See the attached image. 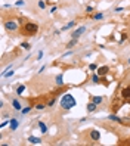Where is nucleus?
<instances>
[{
	"label": "nucleus",
	"instance_id": "obj_28",
	"mask_svg": "<svg viewBox=\"0 0 130 146\" xmlns=\"http://www.w3.org/2000/svg\"><path fill=\"white\" fill-rule=\"evenodd\" d=\"M86 14H89V15H92V14H95V9H93V6H86Z\"/></svg>",
	"mask_w": 130,
	"mask_h": 146
},
{
	"label": "nucleus",
	"instance_id": "obj_16",
	"mask_svg": "<svg viewBox=\"0 0 130 146\" xmlns=\"http://www.w3.org/2000/svg\"><path fill=\"white\" fill-rule=\"evenodd\" d=\"M75 25H77V22H75V21H70V22L67 24V25H64L61 30H62V31H68V30H73Z\"/></svg>",
	"mask_w": 130,
	"mask_h": 146
},
{
	"label": "nucleus",
	"instance_id": "obj_22",
	"mask_svg": "<svg viewBox=\"0 0 130 146\" xmlns=\"http://www.w3.org/2000/svg\"><path fill=\"white\" fill-rule=\"evenodd\" d=\"M46 108H47V105L43 103V102H38V103L34 105V109H37V111H43V109H46Z\"/></svg>",
	"mask_w": 130,
	"mask_h": 146
},
{
	"label": "nucleus",
	"instance_id": "obj_14",
	"mask_svg": "<svg viewBox=\"0 0 130 146\" xmlns=\"http://www.w3.org/2000/svg\"><path fill=\"white\" fill-rule=\"evenodd\" d=\"M121 97L126 99V101H129L130 99V87H124V89L121 90Z\"/></svg>",
	"mask_w": 130,
	"mask_h": 146
},
{
	"label": "nucleus",
	"instance_id": "obj_25",
	"mask_svg": "<svg viewBox=\"0 0 130 146\" xmlns=\"http://www.w3.org/2000/svg\"><path fill=\"white\" fill-rule=\"evenodd\" d=\"M37 6H38V9H40V10H44V9H46V2H44V0H38Z\"/></svg>",
	"mask_w": 130,
	"mask_h": 146
},
{
	"label": "nucleus",
	"instance_id": "obj_11",
	"mask_svg": "<svg viewBox=\"0 0 130 146\" xmlns=\"http://www.w3.org/2000/svg\"><path fill=\"white\" fill-rule=\"evenodd\" d=\"M27 142L28 143H31V145H40V143H42V139L37 137V136H28Z\"/></svg>",
	"mask_w": 130,
	"mask_h": 146
},
{
	"label": "nucleus",
	"instance_id": "obj_9",
	"mask_svg": "<svg viewBox=\"0 0 130 146\" xmlns=\"http://www.w3.org/2000/svg\"><path fill=\"white\" fill-rule=\"evenodd\" d=\"M96 72L99 74L101 77H105V75L109 72V67H108V65H102V67H99V68H98Z\"/></svg>",
	"mask_w": 130,
	"mask_h": 146
},
{
	"label": "nucleus",
	"instance_id": "obj_24",
	"mask_svg": "<svg viewBox=\"0 0 130 146\" xmlns=\"http://www.w3.org/2000/svg\"><path fill=\"white\" fill-rule=\"evenodd\" d=\"M32 109V105H28V106H24L22 109H21V114L22 115H27L28 112H30V111Z\"/></svg>",
	"mask_w": 130,
	"mask_h": 146
},
{
	"label": "nucleus",
	"instance_id": "obj_6",
	"mask_svg": "<svg viewBox=\"0 0 130 146\" xmlns=\"http://www.w3.org/2000/svg\"><path fill=\"white\" fill-rule=\"evenodd\" d=\"M10 106H12V109L18 111V112H21V109H22V103L19 102L18 97H12L10 99Z\"/></svg>",
	"mask_w": 130,
	"mask_h": 146
},
{
	"label": "nucleus",
	"instance_id": "obj_31",
	"mask_svg": "<svg viewBox=\"0 0 130 146\" xmlns=\"http://www.w3.org/2000/svg\"><path fill=\"white\" fill-rule=\"evenodd\" d=\"M43 55H44V52L40 50V52L37 53V58H36V59H37V61H42V59H43Z\"/></svg>",
	"mask_w": 130,
	"mask_h": 146
},
{
	"label": "nucleus",
	"instance_id": "obj_21",
	"mask_svg": "<svg viewBox=\"0 0 130 146\" xmlns=\"http://www.w3.org/2000/svg\"><path fill=\"white\" fill-rule=\"evenodd\" d=\"M105 18V15L102 12H96V14H92V19L93 21H101V19Z\"/></svg>",
	"mask_w": 130,
	"mask_h": 146
},
{
	"label": "nucleus",
	"instance_id": "obj_1",
	"mask_svg": "<svg viewBox=\"0 0 130 146\" xmlns=\"http://www.w3.org/2000/svg\"><path fill=\"white\" fill-rule=\"evenodd\" d=\"M75 105H77V101H75V97L71 93H65L59 101V106L64 111H71Z\"/></svg>",
	"mask_w": 130,
	"mask_h": 146
},
{
	"label": "nucleus",
	"instance_id": "obj_7",
	"mask_svg": "<svg viewBox=\"0 0 130 146\" xmlns=\"http://www.w3.org/2000/svg\"><path fill=\"white\" fill-rule=\"evenodd\" d=\"M89 139L93 140V142H99V140H101V133H99V130L92 128V130L89 131Z\"/></svg>",
	"mask_w": 130,
	"mask_h": 146
},
{
	"label": "nucleus",
	"instance_id": "obj_4",
	"mask_svg": "<svg viewBox=\"0 0 130 146\" xmlns=\"http://www.w3.org/2000/svg\"><path fill=\"white\" fill-rule=\"evenodd\" d=\"M84 32H86V27H84V25H81V27L75 28L74 31L71 32V38H80Z\"/></svg>",
	"mask_w": 130,
	"mask_h": 146
},
{
	"label": "nucleus",
	"instance_id": "obj_5",
	"mask_svg": "<svg viewBox=\"0 0 130 146\" xmlns=\"http://www.w3.org/2000/svg\"><path fill=\"white\" fill-rule=\"evenodd\" d=\"M19 120L16 118V117H12V118L9 120V130L10 131H16V130H18L19 128Z\"/></svg>",
	"mask_w": 130,
	"mask_h": 146
},
{
	"label": "nucleus",
	"instance_id": "obj_13",
	"mask_svg": "<svg viewBox=\"0 0 130 146\" xmlns=\"http://www.w3.org/2000/svg\"><path fill=\"white\" fill-rule=\"evenodd\" d=\"M101 75H99V74L98 72H92V77H90V81L93 83V84H99V83H101Z\"/></svg>",
	"mask_w": 130,
	"mask_h": 146
},
{
	"label": "nucleus",
	"instance_id": "obj_38",
	"mask_svg": "<svg viewBox=\"0 0 130 146\" xmlns=\"http://www.w3.org/2000/svg\"><path fill=\"white\" fill-rule=\"evenodd\" d=\"M2 8H3V9H9V8H12V5H9V3H6V5H3Z\"/></svg>",
	"mask_w": 130,
	"mask_h": 146
},
{
	"label": "nucleus",
	"instance_id": "obj_3",
	"mask_svg": "<svg viewBox=\"0 0 130 146\" xmlns=\"http://www.w3.org/2000/svg\"><path fill=\"white\" fill-rule=\"evenodd\" d=\"M18 21H15V19H8V21H5V28L6 31L9 32H16L18 31Z\"/></svg>",
	"mask_w": 130,
	"mask_h": 146
},
{
	"label": "nucleus",
	"instance_id": "obj_23",
	"mask_svg": "<svg viewBox=\"0 0 130 146\" xmlns=\"http://www.w3.org/2000/svg\"><path fill=\"white\" fill-rule=\"evenodd\" d=\"M21 49H24V50H31V44H30V43H28V41H22V43H21Z\"/></svg>",
	"mask_w": 130,
	"mask_h": 146
},
{
	"label": "nucleus",
	"instance_id": "obj_39",
	"mask_svg": "<svg viewBox=\"0 0 130 146\" xmlns=\"http://www.w3.org/2000/svg\"><path fill=\"white\" fill-rule=\"evenodd\" d=\"M0 108H2V109L5 108V102H3V101H0Z\"/></svg>",
	"mask_w": 130,
	"mask_h": 146
},
{
	"label": "nucleus",
	"instance_id": "obj_27",
	"mask_svg": "<svg viewBox=\"0 0 130 146\" xmlns=\"http://www.w3.org/2000/svg\"><path fill=\"white\" fill-rule=\"evenodd\" d=\"M14 75H15V69H9V71H8V72H6L5 75H3V77L10 78V77H14Z\"/></svg>",
	"mask_w": 130,
	"mask_h": 146
},
{
	"label": "nucleus",
	"instance_id": "obj_35",
	"mask_svg": "<svg viewBox=\"0 0 130 146\" xmlns=\"http://www.w3.org/2000/svg\"><path fill=\"white\" fill-rule=\"evenodd\" d=\"M56 10H58V6H52L50 8V14H55Z\"/></svg>",
	"mask_w": 130,
	"mask_h": 146
},
{
	"label": "nucleus",
	"instance_id": "obj_29",
	"mask_svg": "<svg viewBox=\"0 0 130 146\" xmlns=\"http://www.w3.org/2000/svg\"><path fill=\"white\" fill-rule=\"evenodd\" d=\"M6 125H9V120H3V121L0 123V128H5Z\"/></svg>",
	"mask_w": 130,
	"mask_h": 146
},
{
	"label": "nucleus",
	"instance_id": "obj_41",
	"mask_svg": "<svg viewBox=\"0 0 130 146\" xmlns=\"http://www.w3.org/2000/svg\"><path fill=\"white\" fill-rule=\"evenodd\" d=\"M127 64H129V65H130V58H129V61H127Z\"/></svg>",
	"mask_w": 130,
	"mask_h": 146
},
{
	"label": "nucleus",
	"instance_id": "obj_15",
	"mask_svg": "<svg viewBox=\"0 0 130 146\" xmlns=\"http://www.w3.org/2000/svg\"><path fill=\"white\" fill-rule=\"evenodd\" d=\"M25 89H27V87H25V84H19V86L15 89V93H16V96H18V97H21V96H22V93L25 91Z\"/></svg>",
	"mask_w": 130,
	"mask_h": 146
},
{
	"label": "nucleus",
	"instance_id": "obj_30",
	"mask_svg": "<svg viewBox=\"0 0 130 146\" xmlns=\"http://www.w3.org/2000/svg\"><path fill=\"white\" fill-rule=\"evenodd\" d=\"M101 83H102V84H103L105 87H108V86H109V81L107 80V77H102V78H101Z\"/></svg>",
	"mask_w": 130,
	"mask_h": 146
},
{
	"label": "nucleus",
	"instance_id": "obj_12",
	"mask_svg": "<svg viewBox=\"0 0 130 146\" xmlns=\"http://www.w3.org/2000/svg\"><path fill=\"white\" fill-rule=\"evenodd\" d=\"M86 109H87V112H89V114H92V112H95V111L98 109V105L95 103V102H92V101H90V102L87 103V106H86Z\"/></svg>",
	"mask_w": 130,
	"mask_h": 146
},
{
	"label": "nucleus",
	"instance_id": "obj_33",
	"mask_svg": "<svg viewBox=\"0 0 130 146\" xmlns=\"http://www.w3.org/2000/svg\"><path fill=\"white\" fill-rule=\"evenodd\" d=\"M15 5H16V6H19V8H21V6H25V2H24V0H18V2H16Z\"/></svg>",
	"mask_w": 130,
	"mask_h": 146
},
{
	"label": "nucleus",
	"instance_id": "obj_26",
	"mask_svg": "<svg viewBox=\"0 0 130 146\" xmlns=\"http://www.w3.org/2000/svg\"><path fill=\"white\" fill-rule=\"evenodd\" d=\"M98 68H99V67H98L96 64H90L89 65V71H90V72H96Z\"/></svg>",
	"mask_w": 130,
	"mask_h": 146
},
{
	"label": "nucleus",
	"instance_id": "obj_20",
	"mask_svg": "<svg viewBox=\"0 0 130 146\" xmlns=\"http://www.w3.org/2000/svg\"><path fill=\"white\" fill-rule=\"evenodd\" d=\"M77 43H79V38H71V40L68 41V43H67V46H65V47H67L68 50H70V49H73V47H74V46L77 44Z\"/></svg>",
	"mask_w": 130,
	"mask_h": 146
},
{
	"label": "nucleus",
	"instance_id": "obj_40",
	"mask_svg": "<svg viewBox=\"0 0 130 146\" xmlns=\"http://www.w3.org/2000/svg\"><path fill=\"white\" fill-rule=\"evenodd\" d=\"M61 31H62V30H55V34H56V36H59Z\"/></svg>",
	"mask_w": 130,
	"mask_h": 146
},
{
	"label": "nucleus",
	"instance_id": "obj_36",
	"mask_svg": "<svg viewBox=\"0 0 130 146\" xmlns=\"http://www.w3.org/2000/svg\"><path fill=\"white\" fill-rule=\"evenodd\" d=\"M126 38H127V34H123V36H121V40H120V44H121V43H123V41L126 40Z\"/></svg>",
	"mask_w": 130,
	"mask_h": 146
},
{
	"label": "nucleus",
	"instance_id": "obj_32",
	"mask_svg": "<svg viewBox=\"0 0 130 146\" xmlns=\"http://www.w3.org/2000/svg\"><path fill=\"white\" fill-rule=\"evenodd\" d=\"M123 10H124V8H123V6H118V8H115V9H114V12H115V14H121Z\"/></svg>",
	"mask_w": 130,
	"mask_h": 146
},
{
	"label": "nucleus",
	"instance_id": "obj_17",
	"mask_svg": "<svg viewBox=\"0 0 130 146\" xmlns=\"http://www.w3.org/2000/svg\"><path fill=\"white\" fill-rule=\"evenodd\" d=\"M37 127L40 128V131H42L43 134H46V133L49 131V128H47V125H46L44 123H43V121H38V123H37Z\"/></svg>",
	"mask_w": 130,
	"mask_h": 146
},
{
	"label": "nucleus",
	"instance_id": "obj_37",
	"mask_svg": "<svg viewBox=\"0 0 130 146\" xmlns=\"http://www.w3.org/2000/svg\"><path fill=\"white\" fill-rule=\"evenodd\" d=\"M44 69H46V65H43L42 68L38 69V74H42V72H44Z\"/></svg>",
	"mask_w": 130,
	"mask_h": 146
},
{
	"label": "nucleus",
	"instance_id": "obj_34",
	"mask_svg": "<svg viewBox=\"0 0 130 146\" xmlns=\"http://www.w3.org/2000/svg\"><path fill=\"white\" fill-rule=\"evenodd\" d=\"M71 55H73V50H71V49H70V50H68V52H65L64 55H62V58H67V56H71Z\"/></svg>",
	"mask_w": 130,
	"mask_h": 146
},
{
	"label": "nucleus",
	"instance_id": "obj_8",
	"mask_svg": "<svg viewBox=\"0 0 130 146\" xmlns=\"http://www.w3.org/2000/svg\"><path fill=\"white\" fill-rule=\"evenodd\" d=\"M108 120H109V121H112V123H118V124H121L123 123V121H124V120L121 118V117H118V115L115 114V112H112V114H109L107 117Z\"/></svg>",
	"mask_w": 130,
	"mask_h": 146
},
{
	"label": "nucleus",
	"instance_id": "obj_2",
	"mask_svg": "<svg viewBox=\"0 0 130 146\" xmlns=\"http://www.w3.org/2000/svg\"><path fill=\"white\" fill-rule=\"evenodd\" d=\"M22 32L25 36H36L38 32V24L37 22H25L22 27Z\"/></svg>",
	"mask_w": 130,
	"mask_h": 146
},
{
	"label": "nucleus",
	"instance_id": "obj_10",
	"mask_svg": "<svg viewBox=\"0 0 130 146\" xmlns=\"http://www.w3.org/2000/svg\"><path fill=\"white\" fill-rule=\"evenodd\" d=\"M55 84L58 87H64L65 86V81H64V74H58L55 77Z\"/></svg>",
	"mask_w": 130,
	"mask_h": 146
},
{
	"label": "nucleus",
	"instance_id": "obj_19",
	"mask_svg": "<svg viewBox=\"0 0 130 146\" xmlns=\"http://www.w3.org/2000/svg\"><path fill=\"white\" fill-rule=\"evenodd\" d=\"M56 102H58V96H53V97H50V99L46 102L47 108H52V106H55V105H56Z\"/></svg>",
	"mask_w": 130,
	"mask_h": 146
},
{
	"label": "nucleus",
	"instance_id": "obj_18",
	"mask_svg": "<svg viewBox=\"0 0 130 146\" xmlns=\"http://www.w3.org/2000/svg\"><path fill=\"white\" fill-rule=\"evenodd\" d=\"M90 101L95 102L96 105H101V103H103V101H105V99H103L102 96H92V97H90Z\"/></svg>",
	"mask_w": 130,
	"mask_h": 146
}]
</instances>
